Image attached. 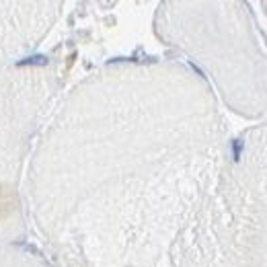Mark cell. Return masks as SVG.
I'll use <instances>...</instances> for the list:
<instances>
[]
</instances>
